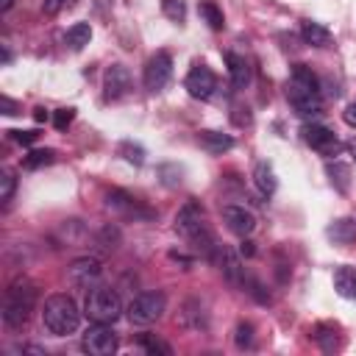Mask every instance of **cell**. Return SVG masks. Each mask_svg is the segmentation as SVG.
I'll return each mask as SVG.
<instances>
[{
    "label": "cell",
    "instance_id": "obj_1",
    "mask_svg": "<svg viewBox=\"0 0 356 356\" xmlns=\"http://www.w3.org/2000/svg\"><path fill=\"white\" fill-rule=\"evenodd\" d=\"M286 97L292 103V108L300 117H314L323 111V97H320V83L317 75L306 67V64H295L289 83H286Z\"/></svg>",
    "mask_w": 356,
    "mask_h": 356
},
{
    "label": "cell",
    "instance_id": "obj_2",
    "mask_svg": "<svg viewBox=\"0 0 356 356\" xmlns=\"http://www.w3.org/2000/svg\"><path fill=\"white\" fill-rule=\"evenodd\" d=\"M42 323L44 328L53 334V337H67L78 328L81 323V312L75 306V300L64 292H56L44 300V309H42Z\"/></svg>",
    "mask_w": 356,
    "mask_h": 356
},
{
    "label": "cell",
    "instance_id": "obj_3",
    "mask_svg": "<svg viewBox=\"0 0 356 356\" xmlns=\"http://www.w3.org/2000/svg\"><path fill=\"white\" fill-rule=\"evenodd\" d=\"M36 306V286L31 281H14L3 298V320L8 328H22Z\"/></svg>",
    "mask_w": 356,
    "mask_h": 356
},
{
    "label": "cell",
    "instance_id": "obj_4",
    "mask_svg": "<svg viewBox=\"0 0 356 356\" xmlns=\"http://www.w3.org/2000/svg\"><path fill=\"white\" fill-rule=\"evenodd\" d=\"M83 314L92 323H114L122 314V300L111 286H92L83 300Z\"/></svg>",
    "mask_w": 356,
    "mask_h": 356
},
{
    "label": "cell",
    "instance_id": "obj_5",
    "mask_svg": "<svg viewBox=\"0 0 356 356\" xmlns=\"http://www.w3.org/2000/svg\"><path fill=\"white\" fill-rule=\"evenodd\" d=\"M167 309V298L161 292H142L128 303V320L134 325H150L156 323Z\"/></svg>",
    "mask_w": 356,
    "mask_h": 356
},
{
    "label": "cell",
    "instance_id": "obj_6",
    "mask_svg": "<svg viewBox=\"0 0 356 356\" xmlns=\"http://www.w3.org/2000/svg\"><path fill=\"white\" fill-rule=\"evenodd\" d=\"M117 334L108 328V323H95L92 328H86L83 339H81V348L89 353V356H111L117 350Z\"/></svg>",
    "mask_w": 356,
    "mask_h": 356
},
{
    "label": "cell",
    "instance_id": "obj_7",
    "mask_svg": "<svg viewBox=\"0 0 356 356\" xmlns=\"http://www.w3.org/2000/svg\"><path fill=\"white\" fill-rule=\"evenodd\" d=\"M170 75H172V58H170V53L159 50V53L150 56L147 64H145V89H147V92L164 89L167 81H170Z\"/></svg>",
    "mask_w": 356,
    "mask_h": 356
},
{
    "label": "cell",
    "instance_id": "obj_8",
    "mask_svg": "<svg viewBox=\"0 0 356 356\" xmlns=\"http://www.w3.org/2000/svg\"><path fill=\"white\" fill-rule=\"evenodd\" d=\"M184 86H186V92H189L195 100H209V97L214 95V89H217V78H214V72H211L206 64H195V67L189 70Z\"/></svg>",
    "mask_w": 356,
    "mask_h": 356
},
{
    "label": "cell",
    "instance_id": "obj_9",
    "mask_svg": "<svg viewBox=\"0 0 356 356\" xmlns=\"http://www.w3.org/2000/svg\"><path fill=\"white\" fill-rule=\"evenodd\" d=\"M300 134H303V142L309 147H314L317 153H323V156H337L339 153V139H337V134L331 128H325V125H303Z\"/></svg>",
    "mask_w": 356,
    "mask_h": 356
},
{
    "label": "cell",
    "instance_id": "obj_10",
    "mask_svg": "<svg viewBox=\"0 0 356 356\" xmlns=\"http://www.w3.org/2000/svg\"><path fill=\"white\" fill-rule=\"evenodd\" d=\"M106 206H108L111 211L125 214V217H134V220H147V217H153L150 209H145L134 195H128V192H122V189H111V192L106 195Z\"/></svg>",
    "mask_w": 356,
    "mask_h": 356
},
{
    "label": "cell",
    "instance_id": "obj_11",
    "mask_svg": "<svg viewBox=\"0 0 356 356\" xmlns=\"http://www.w3.org/2000/svg\"><path fill=\"white\" fill-rule=\"evenodd\" d=\"M175 228H178V234H184L186 239H192L195 234H200V231L206 228V222H203V209H200L197 200H186V203L178 209V214H175Z\"/></svg>",
    "mask_w": 356,
    "mask_h": 356
},
{
    "label": "cell",
    "instance_id": "obj_12",
    "mask_svg": "<svg viewBox=\"0 0 356 356\" xmlns=\"http://www.w3.org/2000/svg\"><path fill=\"white\" fill-rule=\"evenodd\" d=\"M67 275H70V281L78 284V286H95V284L100 281V275H103V264H100L97 259H92V256H83V259H75V261L70 264Z\"/></svg>",
    "mask_w": 356,
    "mask_h": 356
},
{
    "label": "cell",
    "instance_id": "obj_13",
    "mask_svg": "<svg viewBox=\"0 0 356 356\" xmlns=\"http://www.w3.org/2000/svg\"><path fill=\"white\" fill-rule=\"evenodd\" d=\"M222 222L228 225V231H234L236 236H250L253 228H256V217L253 211H248L245 206H222Z\"/></svg>",
    "mask_w": 356,
    "mask_h": 356
},
{
    "label": "cell",
    "instance_id": "obj_14",
    "mask_svg": "<svg viewBox=\"0 0 356 356\" xmlns=\"http://www.w3.org/2000/svg\"><path fill=\"white\" fill-rule=\"evenodd\" d=\"M103 89H106V97H108V100L125 97L128 89H131V72H128V67L111 64V67L106 70V75H103Z\"/></svg>",
    "mask_w": 356,
    "mask_h": 356
},
{
    "label": "cell",
    "instance_id": "obj_15",
    "mask_svg": "<svg viewBox=\"0 0 356 356\" xmlns=\"http://www.w3.org/2000/svg\"><path fill=\"white\" fill-rule=\"evenodd\" d=\"M220 264H222V275L228 278V284H234V286H245V267H242L239 256H236L231 248H222V259H220Z\"/></svg>",
    "mask_w": 356,
    "mask_h": 356
},
{
    "label": "cell",
    "instance_id": "obj_16",
    "mask_svg": "<svg viewBox=\"0 0 356 356\" xmlns=\"http://www.w3.org/2000/svg\"><path fill=\"white\" fill-rule=\"evenodd\" d=\"M334 289H337V295L356 300V267H348V264L337 267L334 270Z\"/></svg>",
    "mask_w": 356,
    "mask_h": 356
},
{
    "label": "cell",
    "instance_id": "obj_17",
    "mask_svg": "<svg viewBox=\"0 0 356 356\" xmlns=\"http://www.w3.org/2000/svg\"><path fill=\"white\" fill-rule=\"evenodd\" d=\"M225 64H228L231 83H234L236 89H245L248 81H250V67H248V61H245L242 56H236V53H225Z\"/></svg>",
    "mask_w": 356,
    "mask_h": 356
},
{
    "label": "cell",
    "instance_id": "obj_18",
    "mask_svg": "<svg viewBox=\"0 0 356 356\" xmlns=\"http://www.w3.org/2000/svg\"><path fill=\"white\" fill-rule=\"evenodd\" d=\"M300 36H303V42L312 44V47H328V44H331V33H328V28L320 25V22H303V25H300Z\"/></svg>",
    "mask_w": 356,
    "mask_h": 356
},
{
    "label": "cell",
    "instance_id": "obj_19",
    "mask_svg": "<svg viewBox=\"0 0 356 356\" xmlns=\"http://www.w3.org/2000/svg\"><path fill=\"white\" fill-rule=\"evenodd\" d=\"M253 181H256V189H259L264 197H270V195L275 192V186H278L275 172H273V167H270L267 161H259V164L253 167Z\"/></svg>",
    "mask_w": 356,
    "mask_h": 356
},
{
    "label": "cell",
    "instance_id": "obj_20",
    "mask_svg": "<svg viewBox=\"0 0 356 356\" xmlns=\"http://www.w3.org/2000/svg\"><path fill=\"white\" fill-rule=\"evenodd\" d=\"M197 142L209 150V153H222V150H231L234 147V139L228 134H220V131H200L197 134Z\"/></svg>",
    "mask_w": 356,
    "mask_h": 356
},
{
    "label": "cell",
    "instance_id": "obj_21",
    "mask_svg": "<svg viewBox=\"0 0 356 356\" xmlns=\"http://www.w3.org/2000/svg\"><path fill=\"white\" fill-rule=\"evenodd\" d=\"M325 234H328L337 245H350V242H356V222H353V220H348V217H342V220L331 222Z\"/></svg>",
    "mask_w": 356,
    "mask_h": 356
},
{
    "label": "cell",
    "instance_id": "obj_22",
    "mask_svg": "<svg viewBox=\"0 0 356 356\" xmlns=\"http://www.w3.org/2000/svg\"><path fill=\"white\" fill-rule=\"evenodd\" d=\"M325 172H328V178H331V184L337 186V192H348V186H350V167L348 164H342V161H331L328 167H325Z\"/></svg>",
    "mask_w": 356,
    "mask_h": 356
},
{
    "label": "cell",
    "instance_id": "obj_23",
    "mask_svg": "<svg viewBox=\"0 0 356 356\" xmlns=\"http://www.w3.org/2000/svg\"><path fill=\"white\" fill-rule=\"evenodd\" d=\"M89 39H92L89 22H75V25L67 31V36H64V42H67L72 50H81L83 44H89Z\"/></svg>",
    "mask_w": 356,
    "mask_h": 356
},
{
    "label": "cell",
    "instance_id": "obj_24",
    "mask_svg": "<svg viewBox=\"0 0 356 356\" xmlns=\"http://www.w3.org/2000/svg\"><path fill=\"white\" fill-rule=\"evenodd\" d=\"M200 14L206 17L209 28H214V31H222V28H225V17H222V11H220L211 0H203V3H200Z\"/></svg>",
    "mask_w": 356,
    "mask_h": 356
},
{
    "label": "cell",
    "instance_id": "obj_25",
    "mask_svg": "<svg viewBox=\"0 0 356 356\" xmlns=\"http://www.w3.org/2000/svg\"><path fill=\"white\" fill-rule=\"evenodd\" d=\"M53 159H56V153L53 150H31L25 159H22V167L25 170H36V167H44V164H53Z\"/></svg>",
    "mask_w": 356,
    "mask_h": 356
},
{
    "label": "cell",
    "instance_id": "obj_26",
    "mask_svg": "<svg viewBox=\"0 0 356 356\" xmlns=\"http://www.w3.org/2000/svg\"><path fill=\"white\" fill-rule=\"evenodd\" d=\"M161 11L172 22H184L186 19V3L184 0H161Z\"/></svg>",
    "mask_w": 356,
    "mask_h": 356
},
{
    "label": "cell",
    "instance_id": "obj_27",
    "mask_svg": "<svg viewBox=\"0 0 356 356\" xmlns=\"http://www.w3.org/2000/svg\"><path fill=\"white\" fill-rule=\"evenodd\" d=\"M139 345H142L147 353H161V356H170V353H172L167 342H161V339H156V337H150V334H142V337H139Z\"/></svg>",
    "mask_w": 356,
    "mask_h": 356
},
{
    "label": "cell",
    "instance_id": "obj_28",
    "mask_svg": "<svg viewBox=\"0 0 356 356\" xmlns=\"http://www.w3.org/2000/svg\"><path fill=\"white\" fill-rule=\"evenodd\" d=\"M14 189H17V178H14V172H11V170H3V172H0V200L8 203L11 195H14Z\"/></svg>",
    "mask_w": 356,
    "mask_h": 356
},
{
    "label": "cell",
    "instance_id": "obj_29",
    "mask_svg": "<svg viewBox=\"0 0 356 356\" xmlns=\"http://www.w3.org/2000/svg\"><path fill=\"white\" fill-rule=\"evenodd\" d=\"M117 242H120V231H117L114 225H106V228L100 231V236H97V245H100V248H106V250L117 248Z\"/></svg>",
    "mask_w": 356,
    "mask_h": 356
},
{
    "label": "cell",
    "instance_id": "obj_30",
    "mask_svg": "<svg viewBox=\"0 0 356 356\" xmlns=\"http://www.w3.org/2000/svg\"><path fill=\"white\" fill-rule=\"evenodd\" d=\"M234 339H236L239 348H250V345H253V325H250V323H239Z\"/></svg>",
    "mask_w": 356,
    "mask_h": 356
},
{
    "label": "cell",
    "instance_id": "obj_31",
    "mask_svg": "<svg viewBox=\"0 0 356 356\" xmlns=\"http://www.w3.org/2000/svg\"><path fill=\"white\" fill-rule=\"evenodd\" d=\"M314 339H317V342H320L325 350L337 348V334H334L328 325H320V328H317V334H314Z\"/></svg>",
    "mask_w": 356,
    "mask_h": 356
},
{
    "label": "cell",
    "instance_id": "obj_32",
    "mask_svg": "<svg viewBox=\"0 0 356 356\" xmlns=\"http://www.w3.org/2000/svg\"><path fill=\"white\" fill-rule=\"evenodd\" d=\"M72 120H75V108H58V111L53 114V125H56L58 131H64Z\"/></svg>",
    "mask_w": 356,
    "mask_h": 356
},
{
    "label": "cell",
    "instance_id": "obj_33",
    "mask_svg": "<svg viewBox=\"0 0 356 356\" xmlns=\"http://www.w3.org/2000/svg\"><path fill=\"white\" fill-rule=\"evenodd\" d=\"M120 150L125 153V159H128L131 164H142V161H145V150H142L139 145H131V142H125Z\"/></svg>",
    "mask_w": 356,
    "mask_h": 356
},
{
    "label": "cell",
    "instance_id": "obj_34",
    "mask_svg": "<svg viewBox=\"0 0 356 356\" xmlns=\"http://www.w3.org/2000/svg\"><path fill=\"white\" fill-rule=\"evenodd\" d=\"M0 111L11 117V114H19V106H17L11 97H6V95H3V97H0Z\"/></svg>",
    "mask_w": 356,
    "mask_h": 356
},
{
    "label": "cell",
    "instance_id": "obj_35",
    "mask_svg": "<svg viewBox=\"0 0 356 356\" xmlns=\"http://www.w3.org/2000/svg\"><path fill=\"white\" fill-rule=\"evenodd\" d=\"M14 134V139L19 142V145H31L33 139H36V131H11Z\"/></svg>",
    "mask_w": 356,
    "mask_h": 356
},
{
    "label": "cell",
    "instance_id": "obj_36",
    "mask_svg": "<svg viewBox=\"0 0 356 356\" xmlns=\"http://www.w3.org/2000/svg\"><path fill=\"white\" fill-rule=\"evenodd\" d=\"M239 253H242V256H248V259H250V256H253V253H256V248H253V242H250V239H245V236H242V245H239Z\"/></svg>",
    "mask_w": 356,
    "mask_h": 356
},
{
    "label": "cell",
    "instance_id": "obj_37",
    "mask_svg": "<svg viewBox=\"0 0 356 356\" xmlns=\"http://www.w3.org/2000/svg\"><path fill=\"white\" fill-rule=\"evenodd\" d=\"M61 3H64V0H44V11H47V14H56V11L61 8Z\"/></svg>",
    "mask_w": 356,
    "mask_h": 356
},
{
    "label": "cell",
    "instance_id": "obj_38",
    "mask_svg": "<svg viewBox=\"0 0 356 356\" xmlns=\"http://www.w3.org/2000/svg\"><path fill=\"white\" fill-rule=\"evenodd\" d=\"M345 122H350V125H356V103L345 108Z\"/></svg>",
    "mask_w": 356,
    "mask_h": 356
},
{
    "label": "cell",
    "instance_id": "obj_39",
    "mask_svg": "<svg viewBox=\"0 0 356 356\" xmlns=\"http://www.w3.org/2000/svg\"><path fill=\"white\" fill-rule=\"evenodd\" d=\"M33 117H36V122H42V120H47V111H44V108H36Z\"/></svg>",
    "mask_w": 356,
    "mask_h": 356
},
{
    "label": "cell",
    "instance_id": "obj_40",
    "mask_svg": "<svg viewBox=\"0 0 356 356\" xmlns=\"http://www.w3.org/2000/svg\"><path fill=\"white\" fill-rule=\"evenodd\" d=\"M14 6V0H0V11H8Z\"/></svg>",
    "mask_w": 356,
    "mask_h": 356
},
{
    "label": "cell",
    "instance_id": "obj_41",
    "mask_svg": "<svg viewBox=\"0 0 356 356\" xmlns=\"http://www.w3.org/2000/svg\"><path fill=\"white\" fill-rule=\"evenodd\" d=\"M348 150H350V156L356 159V139H350V142H348Z\"/></svg>",
    "mask_w": 356,
    "mask_h": 356
}]
</instances>
